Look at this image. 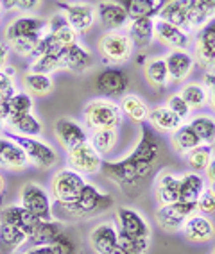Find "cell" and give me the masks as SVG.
<instances>
[{"instance_id":"9a60e30c","label":"cell","mask_w":215,"mask_h":254,"mask_svg":"<svg viewBox=\"0 0 215 254\" xmlns=\"http://www.w3.org/2000/svg\"><path fill=\"white\" fill-rule=\"evenodd\" d=\"M54 134H56V140L60 141V145L65 150H70L73 147H77L79 143L88 141L86 127L70 117H60L56 120Z\"/></svg>"},{"instance_id":"be15d7a7","label":"cell","mask_w":215,"mask_h":254,"mask_svg":"<svg viewBox=\"0 0 215 254\" xmlns=\"http://www.w3.org/2000/svg\"><path fill=\"white\" fill-rule=\"evenodd\" d=\"M214 253H215V251H214Z\"/></svg>"},{"instance_id":"7bdbcfd3","label":"cell","mask_w":215,"mask_h":254,"mask_svg":"<svg viewBox=\"0 0 215 254\" xmlns=\"http://www.w3.org/2000/svg\"><path fill=\"white\" fill-rule=\"evenodd\" d=\"M61 52V50H60ZM60 52L58 54H41L36 56V58L32 59L31 63V72H36V73H47V75H51L54 72H61V66H60Z\"/></svg>"},{"instance_id":"d4e9b609","label":"cell","mask_w":215,"mask_h":254,"mask_svg":"<svg viewBox=\"0 0 215 254\" xmlns=\"http://www.w3.org/2000/svg\"><path fill=\"white\" fill-rule=\"evenodd\" d=\"M126 34L137 49L151 47L154 40V18H129L126 25Z\"/></svg>"},{"instance_id":"836d02e7","label":"cell","mask_w":215,"mask_h":254,"mask_svg":"<svg viewBox=\"0 0 215 254\" xmlns=\"http://www.w3.org/2000/svg\"><path fill=\"white\" fill-rule=\"evenodd\" d=\"M129 18H156L167 0H119Z\"/></svg>"},{"instance_id":"f907efd6","label":"cell","mask_w":215,"mask_h":254,"mask_svg":"<svg viewBox=\"0 0 215 254\" xmlns=\"http://www.w3.org/2000/svg\"><path fill=\"white\" fill-rule=\"evenodd\" d=\"M23 254H56L52 245H32L31 249H27Z\"/></svg>"},{"instance_id":"44dd1931","label":"cell","mask_w":215,"mask_h":254,"mask_svg":"<svg viewBox=\"0 0 215 254\" xmlns=\"http://www.w3.org/2000/svg\"><path fill=\"white\" fill-rule=\"evenodd\" d=\"M90 247L95 254H110L113 247L119 244V231L113 222H101L92 229L90 236Z\"/></svg>"},{"instance_id":"db71d44e","label":"cell","mask_w":215,"mask_h":254,"mask_svg":"<svg viewBox=\"0 0 215 254\" xmlns=\"http://www.w3.org/2000/svg\"><path fill=\"white\" fill-rule=\"evenodd\" d=\"M208 102H210L212 109L215 111V81L212 82V86L208 88Z\"/></svg>"},{"instance_id":"8fae6325","label":"cell","mask_w":215,"mask_h":254,"mask_svg":"<svg viewBox=\"0 0 215 254\" xmlns=\"http://www.w3.org/2000/svg\"><path fill=\"white\" fill-rule=\"evenodd\" d=\"M194 61L205 72L215 70V18L208 20L192 38Z\"/></svg>"},{"instance_id":"f1b7e54d","label":"cell","mask_w":215,"mask_h":254,"mask_svg":"<svg viewBox=\"0 0 215 254\" xmlns=\"http://www.w3.org/2000/svg\"><path fill=\"white\" fill-rule=\"evenodd\" d=\"M120 109H122L124 117H128L131 122L138 124V126H142V124L147 122L149 111H151V108H149V104H147L145 100L140 95H133V93H126L122 97Z\"/></svg>"},{"instance_id":"277c9868","label":"cell","mask_w":215,"mask_h":254,"mask_svg":"<svg viewBox=\"0 0 215 254\" xmlns=\"http://www.w3.org/2000/svg\"><path fill=\"white\" fill-rule=\"evenodd\" d=\"M84 126L92 131H101V129H119L124 122V113L120 104H117L111 99H93L84 106L82 111Z\"/></svg>"},{"instance_id":"ee69618b","label":"cell","mask_w":215,"mask_h":254,"mask_svg":"<svg viewBox=\"0 0 215 254\" xmlns=\"http://www.w3.org/2000/svg\"><path fill=\"white\" fill-rule=\"evenodd\" d=\"M14 73L16 72L9 64L0 70V97L4 100L11 99L13 93L16 91V88H14Z\"/></svg>"},{"instance_id":"6f0895ef","label":"cell","mask_w":215,"mask_h":254,"mask_svg":"<svg viewBox=\"0 0 215 254\" xmlns=\"http://www.w3.org/2000/svg\"><path fill=\"white\" fill-rule=\"evenodd\" d=\"M5 190H7V185H5V177L0 174V200L5 195Z\"/></svg>"},{"instance_id":"3957f363","label":"cell","mask_w":215,"mask_h":254,"mask_svg":"<svg viewBox=\"0 0 215 254\" xmlns=\"http://www.w3.org/2000/svg\"><path fill=\"white\" fill-rule=\"evenodd\" d=\"M115 226L119 231V242L128 245L138 254H145L151 245V226L138 209L120 206L115 209Z\"/></svg>"},{"instance_id":"52a82bcc","label":"cell","mask_w":215,"mask_h":254,"mask_svg":"<svg viewBox=\"0 0 215 254\" xmlns=\"http://www.w3.org/2000/svg\"><path fill=\"white\" fill-rule=\"evenodd\" d=\"M93 91L104 99H119L128 93L131 86V77L126 70L119 66H106L93 75Z\"/></svg>"},{"instance_id":"d6986e66","label":"cell","mask_w":215,"mask_h":254,"mask_svg":"<svg viewBox=\"0 0 215 254\" xmlns=\"http://www.w3.org/2000/svg\"><path fill=\"white\" fill-rule=\"evenodd\" d=\"M181 233L192 244H208L215 236V224L210 217L201 213H194L181 227Z\"/></svg>"},{"instance_id":"6da1fadb","label":"cell","mask_w":215,"mask_h":254,"mask_svg":"<svg viewBox=\"0 0 215 254\" xmlns=\"http://www.w3.org/2000/svg\"><path fill=\"white\" fill-rule=\"evenodd\" d=\"M161 145L151 127L142 124L137 145L122 159H102L101 174L128 195L140 191L160 159Z\"/></svg>"},{"instance_id":"9f6ffc18","label":"cell","mask_w":215,"mask_h":254,"mask_svg":"<svg viewBox=\"0 0 215 254\" xmlns=\"http://www.w3.org/2000/svg\"><path fill=\"white\" fill-rule=\"evenodd\" d=\"M0 4H2V9L4 11H11V9H14L16 0H0Z\"/></svg>"},{"instance_id":"94428289","label":"cell","mask_w":215,"mask_h":254,"mask_svg":"<svg viewBox=\"0 0 215 254\" xmlns=\"http://www.w3.org/2000/svg\"><path fill=\"white\" fill-rule=\"evenodd\" d=\"M2 11H4V9H2V4H0V16H2Z\"/></svg>"},{"instance_id":"680465c9","label":"cell","mask_w":215,"mask_h":254,"mask_svg":"<svg viewBox=\"0 0 215 254\" xmlns=\"http://www.w3.org/2000/svg\"><path fill=\"white\" fill-rule=\"evenodd\" d=\"M208 190H210L212 193L215 195V181H210V186H208Z\"/></svg>"},{"instance_id":"74e56055","label":"cell","mask_w":215,"mask_h":254,"mask_svg":"<svg viewBox=\"0 0 215 254\" xmlns=\"http://www.w3.org/2000/svg\"><path fill=\"white\" fill-rule=\"evenodd\" d=\"M23 88L31 97H45L54 90V81L47 73L27 72L23 75Z\"/></svg>"},{"instance_id":"4dcf8cb0","label":"cell","mask_w":215,"mask_h":254,"mask_svg":"<svg viewBox=\"0 0 215 254\" xmlns=\"http://www.w3.org/2000/svg\"><path fill=\"white\" fill-rule=\"evenodd\" d=\"M205 190H206V181L201 174L190 170V172L179 176V200L196 202Z\"/></svg>"},{"instance_id":"f35d334b","label":"cell","mask_w":215,"mask_h":254,"mask_svg":"<svg viewBox=\"0 0 215 254\" xmlns=\"http://www.w3.org/2000/svg\"><path fill=\"white\" fill-rule=\"evenodd\" d=\"M188 126L192 127L201 143L214 145L215 143V117L208 113H199L188 120Z\"/></svg>"},{"instance_id":"d6a6232c","label":"cell","mask_w":215,"mask_h":254,"mask_svg":"<svg viewBox=\"0 0 215 254\" xmlns=\"http://www.w3.org/2000/svg\"><path fill=\"white\" fill-rule=\"evenodd\" d=\"M7 126H9V131L14 134H20V136H32L38 138L43 132V126L32 113H22V115H14L7 120Z\"/></svg>"},{"instance_id":"11a10c76","label":"cell","mask_w":215,"mask_h":254,"mask_svg":"<svg viewBox=\"0 0 215 254\" xmlns=\"http://www.w3.org/2000/svg\"><path fill=\"white\" fill-rule=\"evenodd\" d=\"M203 5H205L206 9L210 11V14L215 18V0H199Z\"/></svg>"},{"instance_id":"e0dca14e","label":"cell","mask_w":215,"mask_h":254,"mask_svg":"<svg viewBox=\"0 0 215 254\" xmlns=\"http://www.w3.org/2000/svg\"><path fill=\"white\" fill-rule=\"evenodd\" d=\"M154 40L160 41L163 47H169L170 50H188V47L192 45L190 32L176 27L169 22H163L160 18H154Z\"/></svg>"},{"instance_id":"681fc988","label":"cell","mask_w":215,"mask_h":254,"mask_svg":"<svg viewBox=\"0 0 215 254\" xmlns=\"http://www.w3.org/2000/svg\"><path fill=\"white\" fill-rule=\"evenodd\" d=\"M9 56H11V49L5 41H0V70L5 68L7 63H9Z\"/></svg>"},{"instance_id":"cb8c5ba5","label":"cell","mask_w":215,"mask_h":254,"mask_svg":"<svg viewBox=\"0 0 215 254\" xmlns=\"http://www.w3.org/2000/svg\"><path fill=\"white\" fill-rule=\"evenodd\" d=\"M29 165V159L23 152L22 147L13 141L11 138L2 136L0 138V167L13 170V172H20Z\"/></svg>"},{"instance_id":"7c38bea8","label":"cell","mask_w":215,"mask_h":254,"mask_svg":"<svg viewBox=\"0 0 215 254\" xmlns=\"http://www.w3.org/2000/svg\"><path fill=\"white\" fill-rule=\"evenodd\" d=\"M102 156L93 149L90 141L79 143L77 147L67 150V167L79 172L81 176H93L101 172Z\"/></svg>"},{"instance_id":"e575fe53","label":"cell","mask_w":215,"mask_h":254,"mask_svg":"<svg viewBox=\"0 0 215 254\" xmlns=\"http://www.w3.org/2000/svg\"><path fill=\"white\" fill-rule=\"evenodd\" d=\"M47 31L51 32L52 36L60 41L63 47L73 45V43H77V40H79V34L70 27V23L67 22V18H65L61 13H56L54 16L47 22Z\"/></svg>"},{"instance_id":"5b68a950","label":"cell","mask_w":215,"mask_h":254,"mask_svg":"<svg viewBox=\"0 0 215 254\" xmlns=\"http://www.w3.org/2000/svg\"><path fill=\"white\" fill-rule=\"evenodd\" d=\"M97 50L106 64H124L133 58L135 45L126 31H106L97 41Z\"/></svg>"},{"instance_id":"7a4b0ae2","label":"cell","mask_w":215,"mask_h":254,"mask_svg":"<svg viewBox=\"0 0 215 254\" xmlns=\"http://www.w3.org/2000/svg\"><path fill=\"white\" fill-rule=\"evenodd\" d=\"M115 206V199L111 193L102 191L97 185L86 183L81 190L79 197L69 204H56L52 206V213H58L65 220H88L104 213Z\"/></svg>"},{"instance_id":"4316f807","label":"cell","mask_w":215,"mask_h":254,"mask_svg":"<svg viewBox=\"0 0 215 254\" xmlns=\"http://www.w3.org/2000/svg\"><path fill=\"white\" fill-rule=\"evenodd\" d=\"M143 77H145L147 84L156 91H161L169 86V70H167L163 56H154V58L147 59L143 64Z\"/></svg>"},{"instance_id":"7dc6e473","label":"cell","mask_w":215,"mask_h":254,"mask_svg":"<svg viewBox=\"0 0 215 254\" xmlns=\"http://www.w3.org/2000/svg\"><path fill=\"white\" fill-rule=\"evenodd\" d=\"M196 204H197V213L206 215V217H210V215L215 213V195L208 188L199 195V199L196 200Z\"/></svg>"},{"instance_id":"8992f818","label":"cell","mask_w":215,"mask_h":254,"mask_svg":"<svg viewBox=\"0 0 215 254\" xmlns=\"http://www.w3.org/2000/svg\"><path fill=\"white\" fill-rule=\"evenodd\" d=\"M4 136L16 141V143L23 149L25 156H27L29 163L41 168V170H51V168H54L56 165H58V161H60L58 150H56L51 143L40 140V136L38 138L20 136V134H14V132H11V131H5Z\"/></svg>"},{"instance_id":"ba28073f","label":"cell","mask_w":215,"mask_h":254,"mask_svg":"<svg viewBox=\"0 0 215 254\" xmlns=\"http://www.w3.org/2000/svg\"><path fill=\"white\" fill-rule=\"evenodd\" d=\"M84 176L72 170L69 167H63L56 170L51 179V195L56 200V204H69L75 200L81 193V190L86 185Z\"/></svg>"},{"instance_id":"e7e4bbea","label":"cell","mask_w":215,"mask_h":254,"mask_svg":"<svg viewBox=\"0 0 215 254\" xmlns=\"http://www.w3.org/2000/svg\"><path fill=\"white\" fill-rule=\"evenodd\" d=\"M214 254H215V253H214Z\"/></svg>"},{"instance_id":"7402d4cb","label":"cell","mask_w":215,"mask_h":254,"mask_svg":"<svg viewBox=\"0 0 215 254\" xmlns=\"http://www.w3.org/2000/svg\"><path fill=\"white\" fill-rule=\"evenodd\" d=\"M0 222L20 227V229L27 235V242H29V236L34 233L38 222H40V218L34 217L32 213H29L22 204H11V206H5V208L0 211Z\"/></svg>"},{"instance_id":"5bb4252c","label":"cell","mask_w":215,"mask_h":254,"mask_svg":"<svg viewBox=\"0 0 215 254\" xmlns=\"http://www.w3.org/2000/svg\"><path fill=\"white\" fill-rule=\"evenodd\" d=\"M95 64V58L86 47L81 43H73V45L63 47L60 52V66L61 70L72 73H84Z\"/></svg>"},{"instance_id":"603a6c76","label":"cell","mask_w":215,"mask_h":254,"mask_svg":"<svg viewBox=\"0 0 215 254\" xmlns=\"http://www.w3.org/2000/svg\"><path fill=\"white\" fill-rule=\"evenodd\" d=\"M154 197L160 206L179 200V176L170 170H161L154 179Z\"/></svg>"},{"instance_id":"816d5d0a","label":"cell","mask_w":215,"mask_h":254,"mask_svg":"<svg viewBox=\"0 0 215 254\" xmlns=\"http://www.w3.org/2000/svg\"><path fill=\"white\" fill-rule=\"evenodd\" d=\"M110 254H138V253H135L133 249H129L128 245H124V244H120V242H119V244L113 247V251H111Z\"/></svg>"},{"instance_id":"ab89813d","label":"cell","mask_w":215,"mask_h":254,"mask_svg":"<svg viewBox=\"0 0 215 254\" xmlns=\"http://www.w3.org/2000/svg\"><path fill=\"white\" fill-rule=\"evenodd\" d=\"M212 158H214V145H208V143H199L188 154H185L188 168L197 174L205 172L208 163L212 161Z\"/></svg>"},{"instance_id":"9c48e42d","label":"cell","mask_w":215,"mask_h":254,"mask_svg":"<svg viewBox=\"0 0 215 254\" xmlns=\"http://www.w3.org/2000/svg\"><path fill=\"white\" fill-rule=\"evenodd\" d=\"M194 213H197L196 202H188V200H176L170 204H163L156 211V222L158 226L167 233H178L181 231L183 224Z\"/></svg>"},{"instance_id":"484cf974","label":"cell","mask_w":215,"mask_h":254,"mask_svg":"<svg viewBox=\"0 0 215 254\" xmlns=\"http://www.w3.org/2000/svg\"><path fill=\"white\" fill-rule=\"evenodd\" d=\"M188 5H190V0H167L156 18L190 32V29H188Z\"/></svg>"},{"instance_id":"f5cc1de1","label":"cell","mask_w":215,"mask_h":254,"mask_svg":"<svg viewBox=\"0 0 215 254\" xmlns=\"http://www.w3.org/2000/svg\"><path fill=\"white\" fill-rule=\"evenodd\" d=\"M205 172H206V177H208V181H215V156L212 158V161L208 163Z\"/></svg>"},{"instance_id":"bcb514c9","label":"cell","mask_w":215,"mask_h":254,"mask_svg":"<svg viewBox=\"0 0 215 254\" xmlns=\"http://www.w3.org/2000/svg\"><path fill=\"white\" fill-rule=\"evenodd\" d=\"M167 108L172 111V113L178 115L181 120H187V118H190V113H192V109H190V106L185 102V99L179 93H172V95H169V99H167Z\"/></svg>"},{"instance_id":"ffe728a7","label":"cell","mask_w":215,"mask_h":254,"mask_svg":"<svg viewBox=\"0 0 215 254\" xmlns=\"http://www.w3.org/2000/svg\"><path fill=\"white\" fill-rule=\"evenodd\" d=\"M47 31V22L38 16H16L13 18L4 31V36L7 41L14 38L25 36H41Z\"/></svg>"},{"instance_id":"b9f144b4","label":"cell","mask_w":215,"mask_h":254,"mask_svg":"<svg viewBox=\"0 0 215 254\" xmlns=\"http://www.w3.org/2000/svg\"><path fill=\"white\" fill-rule=\"evenodd\" d=\"M90 143L101 156H110L119 145V129H101L93 131Z\"/></svg>"},{"instance_id":"1f68e13d","label":"cell","mask_w":215,"mask_h":254,"mask_svg":"<svg viewBox=\"0 0 215 254\" xmlns=\"http://www.w3.org/2000/svg\"><path fill=\"white\" fill-rule=\"evenodd\" d=\"M27 244V235L16 226L0 222V254H14Z\"/></svg>"},{"instance_id":"c3c4849f","label":"cell","mask_w":215,"mask_h":254,"mask_svg":"<svg viewBox=\"0 0 215 254\" xmlns=\"http://www.w3.org/2000/svg\"><path fill=\"white\" fill-rule=\"evenodd\" d=\"M40 2L41 0H16L14 9L22 11V13H31V11H34L40 5Z\"/></svg>"},{"instance_id":"91938a15","label":"cell","mask_w":215,"mask_h":254,"mask_svg":"<svg viewBox=\"0 0 215 254\" xmlns=\"http://www.w3.org/2000/svg\"><path fill=\"white\" fill-rule=\"evenodd\" d=\"M4 126H5V122H4V118L0 117V132L4 131Z\"/></svg>"},{"instance_id":"d590c367","label":"cell","mask_w":215,"mask_h":254,"mask_svg":"<svg viewBox=\"0 0 215 254\" xmlns=\"http://www.w3.org/2000/svg\"><path fill=\"white\" fill-rule=\"evenodd\" d=\"M199 143H201V140L197 138V134L194 132V129L188 124H181L174 132H170V145H172V149L179 156L188 154Z\"/></svg>"},{"instance_id":"6125c7cd","label":"cell","mask_w":215,"mask_h":254,"mask_svg":"<svg viewBox=\"0 0 215 254\" xmlns=\"http://www.w3.org/2000/svg\"><path fill=\"white\" fill-rule=\"evenodd\" d=\"M0 23H2V16H0Z\"/></svg>"},{"instance_id":"f546056e","label":"cell","mask_w":215,"mask_h":254,"mask_svg":"<svg viewBox=\"0 0 215 254\" xmlns=\"http://www.w3.org/2000/svg\"><path fill=\"white\" fill-rule=\"evenodd\" d=\"M34 108V100L27 91H14L13 97L0 104V117L7 122L11 117L22 113H31Z\"/></svg>"},{"instance_id":"4fadbf2b","label":"cell","mask_w":215,"mask_h":254,"mask_svg":"<svg viewBox=\"0 0 215 254\" xmlns=\"http://www.w3.org/2000/svg\"><path fill=\"white\" fill-rule=\"evenodd\" d=\"M60 13L63 14L70 27L77 32L79 36L86 34L95 23V7L88 2H58Z\"/></svg>"},{"instance_id":"83f0119b","label":"cell","mask_w":215,"mask_h":254,"mask_svg":"<svg viewBox=\"0 0 215 254\" xmlns=\"http://www.w3.org/2000/svg\"><path fill=\"white\" fill-rule=\"evenodd\" d=\"M147 122H149V127H152L154 131L170 134V132H174L183 124V120L176 113H172L167 106H156V108H152L149 111Z\"/></svg>"},{"instance_id":"2e32d148","label":"cell","mask_w":215,"mask_h":254,"mask_svg":"<svg viewBox=\"0 0 215 254\" xmlns=\"http://www.w3.org/2000/svg\"><path fill=\"white\" fill-rule=\"evenodd\" d=\"M95 18L108 31H122L129 22V14L119 0H99L95 5Z\"/></svg>"},{"instance_id":"ac0fdd59","label":"cell","mask_w":215,"mask_h":254,"mask_svg":"<svg viewBox=\"0 0 215 254\" xmlns=\"http://www.w3.org/2000/svg\"><path fill=\"white\" fill-rule=\"evenodd\" d=\"M165 63H167V70H169V79L174 84H181L185 82L190 73H192L196 61L194 56L188 50H170L169 54L165 56Z\"/></svg>"},{"instance_id":"60d3db41","label":"cell","mask_w":215,"mask_h":254,"mask_svg":"<svg viewBox=\"0 0 215 254\" xmlns=\"http://www.w3.org/2000/svg\"><path fill=\"white\" fill-rule=\"evenodd\" d=\"M179 95L183 97L185 102L190 106V109H203L208 104V90L203 86V82H187L181 90L178 91Z\"/></svg>"},{"instance_id":"30bf717a","label":"cell","mask_w":215,"mask_h":254,"mask_svg":"<svg viewBox=\"0 0 215 254\" xmlns=\"http://www.w3.org/2000/svg\"><path fill=\"white\" fill-rule=\"evenodd\" d=\"M20 204L27 209L29 213L38 217L40 220H51L54 217L52 213V200L49 191L38 183H25L20 190Z\"/></svg>"},{"instance_id":"8d00e7d4","label":"cell","mask_w":215,"mask_h":254,"mask_svg":"<svg viewBox=\"0 0 215 254\" xmlns=\"http://www.w3.org/2000/svg\"><path fill=\"white\" fill-rule=\"evenodd\" d=\"M63 231V224L54 220V218H51V220H40L34 233L29 236V242H32L34 245H51Z\"/></svg>"},{"instance_id":"f6af8a7d","label":"cell","mask_w":215,"mask_h":254,"mask_svg":"<svg viewBox=\"0 0 215 254\" xmlns=\"http://www.w3.org/2000/svg\"><path fill=\"white\" fill-rule=\"evenodd\" d=\"M51 245L56 254H79V247H77V244H75V240L65 231L61 233Z\"/></svg>"}]
</instances>
